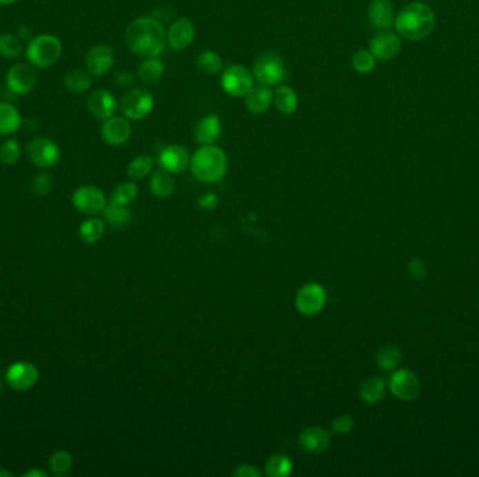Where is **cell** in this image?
Returning <instances> with one entry per match:
<instances>
[{
  "instance_id": "25",
  "label": "cell",
  "mask_w": 479,
  "mask_h": 477,
  "mask_svg": "<svg viewBox=\"0 0 479 477\" xmlns=\"http://www.w3.org/2000/svg\"><path fill=\"white\" fill-rule=\"evenodd\" d=\"M273 103L280 114L292 115L299 107V97L292 87L282 85L273 95Z\"/></svg>"
},
{
  "instance_id": "1",
  "label": "cell",
  "mask_w": 479,
  "mask_h": 477,
  "mask_svg": "<svg viewBox=\"0 0 479 477\" xmlns=\"http://www.w3.org/2000/svg\"><path fill=\"white\" fill-rule=\"evenodd\" d=\"M129 50L143 58H157L166 48L167 32L162 23L153 17H139L125 31Z\"/></svg>"
},
{
  "instance_id": "18",
  "label": "cell",
  "mask_w": 479,
  "mask_h": 477,
  "mask_svg": "<svg viewBox=\"0 0 479 477\" xmlns=\"http://www.w3.org/2000/svg\"><path fill=\"white\" fill-rule=\"evenodd\" d=\"M367 14L371 26L381 31L390 30L395 21V9L391 0H371Z\"/></svg>"
},
{
  "instance_id": "3",
  "label": "cell",
  "mask_w": 479,
  "mask_h": 477,
  "mask_svg": "<svg viewBox=\"0 0 479 477\" xmlns=\"http://www.w3.org/2000/svg\"><path fill=\"white\" fill-rule=\"evenodd\" d=\"M193 175L206 183L220 182L227 172V157L224 152L213 145L202 146L189 161Z\"/></svg>"
},
{
  "instance_id": "46",
  "label": "cell",
  "mask_w": 479,
  "mask_h": 477,
  "mask_svg": "<svg viewBox=\"0 0 479 477\" xmlns=\"http://www.w3.org/2000/svg\"><path fill=\"white\" fill-rule=\"evenodd\" d=\"M216 203H217V198L213 194H208L199 199V206H202L204 209H208V210L213 209L216 206Z\"/></svg>"
},
{
  "instance_id": "14",
  "label": "cell",
  "mask_w": 479,
  "mask_h": 477,
  "mask_svg": "<svg viewBox=\"0 0 479 477\" xmlns=\"http://www.w3.org/2000/svg\"><path fill=\"white\" fill-rule=\"evenodd\" d=\"M115 55L111 50V46L106 43L95 45L91 48L86 57V69L91 76L101 77L113 69Z\"/></svg>"
},
{
  "instance_id": "24",
  "label": "cell",
  "mask_w": 479,
  "mask_h": 477,
  "mask_svg": "<svg viewBox=\"0 0 479 477\" xmlns=\"http://www.w3.org/2000/svg\"><path fill=\"white\" fill-rule=\"evenodd\" d=\"M387 392V383L381 376H371L366 379L360 387V398L369 405H375L384 399Z\"/></svg>"
},
{
  "instance_id": "43",
  "label": "cell",
  "mask_w": 479,
  "mask_h": 477,
  "mask_svg": "<svg viewBox=\"0 0 479 477\" xmlns=\"http://www.w3.org/2000/svg\"><path fill=\"white\" fill-rule=\"evenodd\" d=\"M234 477H260L261 471L253 465H242L237 466L233 471Z\"/></svg>"
},
{
  "instance_id": "7",
  "label": "cell",
  "mask_w": 479,
  "mask_h": 477,
  "mask_svg": "<svg viewBox=\"0 0 479 477\" xmlns=\"http://www.w3.org/2000/svg\"><path fill=\"white\" fill-rule=\"evenodd\" d=\"M253 76L262 85H277L286 77L284 63L277 55L265 54L257 59Z\"/></svg>"
},
{
  "instance_id": "40",
  "label": "cell",
  "mask_w": 479,
  "mask_h": 477,
  "mask_svg": "<svg viewBox=\"0 0 479 477\" xmlns=\"http://www.w3.org/2000/svg\"><path fill=\"white\" fill-rule=\"evenodd\" d=\"M73 465V458L68 451H57L50 458V469L55 474H66Z\"/></svg>"
},
{
  "instance_id": "49",
  "label": "cell",
  "mask_w": 479,
  "mask_h": 477,
  "mask_svg": "<svg viewBox=\"0 0 479 477\" xmlns=\"http://www.w3.org/2000/svg\"><path fill=\"white\" fill-rule=\"evenodd\" d=\"M13 473L10 470H6V469H0V477H12Z\"/></svg>"
},
{
  "instance_id": "42",
  "label": "cell",
  "mask_w": 479,
  "mask_h": 477,
  "mask_svg": "<svg viewBox=\"0 0 479 477\" xmlns=\"http://www.w3.org/2000/svg\"><path fill=\"white\" fill-rule=\"evenodd\" d=\"M353 424H355L353 417L349 414H344V416H340L332 421L331 430L333 434H337V436H345L352 430Z\"/></svg>"
},
{
  "instance_id": "32",
  "label": "cell",
  "mask_w": 479,
  "mask_h": 477,
  "mask_svg": "<svg viewBox=\"0 0 479 477\" xmlns=\"http://www.w3.org/2000/svg\"><path fill=\"white\" fill-rule=\"evenodd\" d=\"M65 85L73 94L86 92L91 87V74L83 69H73L65 76Z\"/></svg>"
},
{
  "instance_id": "2",
  "label": "cell",
  "mask_w": 479,
  "mask_h": 477,
  "mask_svg": "<svg viewBox=\"0 0 479 477\" xmlns=\"http://www.w3.org/2000/svg\"><path fill=\"white\" fill-rule=\"evenodd\" d=\"M394 26L400 37L418 42L435 31L436 14L429 5L423 2H412L395 14Z\"/></svg>"
},
{
  "instance_id": "26",
  "label": "cell",
  "mask_w": 479,
  "mask_h": 477,
  "mask_svg": "<svg viewBox=\"0 0 479 477\" xmlns=\"http://www.w3.org/2000/svg\"><path fill=\"white\" fill-rule=\"evenodd\" d=\"M21 126V116L19 110L8 103H0V134L10 136Z\"/></svg>"
},
{
  "instance_id": "10",
  "label": "cell",
  "mask_w": 479,
  "mask_h": 477,
  "mask_svg": "<svg viewBox=\"0 0 479 477\" xmlns=\"http://www.w3.org/2000/svg\"><path fill=\"white\" fill-rule=\"evenodd\" d=\"M402 50L401 37L391 31H382L370 39L369 51L380 62L394 61Z\"/></svg>"
},
{
  "instance_id": "51",
  "label": "cell",
  "mask_w": 479,
  "mask_h": 477,
  "mask_svg": "<svg viewBox=\"0 0 479 477\" xmlns=\"http://www.w3.org/2000/svg\"><path fill=\"white\" fill-rule=\"evenodd\" d=\"M2 389H3V384L0 383V394H2Z\"/></svg>"
},
{
  "instance_id": "21",
  "label": "cell",
  "mask_w": 479,
  "mask_h": 477,
  "mask_svg": "<svg viewBox=\"0 0 479 477\" xmlns=\"http://www.w3.org/2000/svg\"><path fill=\"white\" fill-rule=\"evenodd\" d=\"M299 443L306 452L321 454L328 449L331 444V437L321 427H309L300 433Z\"/></svg>"
},
{
  "instance_id": "47",
  "label": "cell",
  "mask_w": 479,
  "mask_h": 477,
  "mask_svg": "<svg viewBox=\"0 0 479 477\" xmlns=\"http://www.w3.org/2000/svg\"><path fill=\"white\" fill-rule=\"evenodd\" d=\"M24 477H48V473L42 469H31L24 473Z\"/></svg>"
},
{
  "instance_id": "5",
  "label": "cell",
  "mask_w": 479,
  "mask_h": 477,
  "mask_svg": "<svg viewBox=\"0 0 479 477\" xmlns=\"http://www.w3.org/2000/svg\"><path fill=\"white\" fill-rule=\"evenodd\" d=\"M155 107V97L150 91L143 87H136L126 91L119 101L122 114L132 121L146 118Z\"/></svg>"
},
{
  "instance_id": "9",
  "label": "cell",
  "mask_w": 479,
  "mask_h": 477,
  "mask_svg": "<svg viewBox=\"0 0 479 477\" xmlns=\"http://www.w3.org/2000/svg\"><path fill=\"white\" fill-rule=\"evenodd\" d=\"M296 308L306 316L320 314L326 304V292L318 283H309L297 292L295 300Z\"/></svg>"
},
{
  "instance_id": "22",
  "label": "cell",
  "mask_w": 479,
  "mask_h": 477,
  "mask_svg": "<svg viewBox=\"0 0 479 477\" xmlns=\"http://www.w3.org/2000/svg\"><path fill=\"white\" fill-rule=\"evenodd\" d=\"M273 92L268 85H260L254 87L247 95H246V108L248 112L254 115H261L266 112L272 104Z\"/></svg>"
},
{
  "instance_id": "8",
  "label": "cell",
  "mask_w": 479,
  "mask_h": 477,
  "mask_svg": "<svg viewBox=\"0 0 479 477\" xmlns=\"http://www.w3.org/2000/svg\"><path fill=\"white\" fill-rule=\"evenodd\" d=\"M27 156L37 167L51 168L61 160V150L54 140L37 137L28 143Z\"/></svg>"
},
{
  "instance_id": "35",
  "label": "cell",
  "mask_w": 479,
  "mask_h": 477,
  "mask_svg": "<svg viewBox=\"0 0 479 477\" xmlns=\"http://www.w3.org/2000/svg\"><path fill=\"white\" fill-rule=\"evenodd\" d=\"M153 165H155V161L150 156L135 157L128 165V170H126L128 176L133 181L143 179L146 175L150 174V171L153 170Z\"/></svg>"
},
{
  "instance_id": "29",
  "label": "cell",
  "mask_w": 479,
  "mask_h": 477,
  "mask_svg": "<svg viewBox=\"0 0 479 477\" xmlns=\"http://www.w3.org/2000/svg\"><path fill=\"white\" fill-rule=\"evenodd\" d=\"M137 76L141 83L156 84L164 76V65L156 58H148L137 69Z\"/></svg>"
},
{
  "instance_id": "39",
  "label": "cell",
  "mask_w": 479,
  "mask_h": 477,
  "mask_svg": "<svg viewBox=\"0 0 479 477\" xmlns=\"http://www.w3.org/2000/svg\"><path fill=\"white\" fill-rule=\"evenodd\" d=\"M20 156L21 148L16 139H9L0 146V161L6 165L16 164L20 160Z\"/></svg>"
},
{
  "instance_id": "38",
  "label": "cell",
  "mask_w": 479,
  "mask_h": 477,
  "mask_svg": "<svg viewBox=\"0 0 479 477\" xmlns=\"http://www.w3.org/2000/svg\"><path fill=\"white\" fill-rule=\"evenodd\" d=\"M375 63H377V59L371 55L370 51H366V50H360L355 52L352 58V66L360 74L371 73L375 69Z\"/></svg>"
},
{
  "instance_id": "31",
  "label": "cell",
  "mask_w": 479,
  "mask_h": 477,
  "mask_svg": "<svg viewBox=\"0 0 479 477\" xmlns=\"http://www.w3.org/2000/svg\"><path fill=\"white\" fill-rule=\"evenodd\" d=\"M106 232V223L100 219H88L81 223L79 228V235L81 241L86 244L99 243Z\"/></svg>"
},
{
  "instance_id": "36",
  "label": "cell",
  "mask_w": 479,
  "mask_h": 477,
  "mask_svg": "<svg viewBox=\"0 0 479 477\" xmlns=\"http://www.w3.org/2000/svg\"><path fill=\"white\" fill-rule=\"evenodd\" d=\"M265 473L269 477H286L292 473V462L284 455H273L265 465Z\"/></svg>"
},
{
  "instance_id": "6",
  "label": "cell",
  "mask_w": 479,
  "mask_h": 477,
  "mask_svg": "<svg viewBox=\"0 0 479 477\" xmlns=\"http://www.w3.org/2000/svg\"><path fill=\"white\" fill-rule=\"evenodd\" d=\"M222 87L231 97H246L254 88V76L242 65H231L222 73Z\"/></svg>"
},
{
  "instance_id": "37",
  "label": "cell",
  "mask_w": 479,
  "mask_h": 477,
  "mask_svg": "<svg viewBox=\"0 0 479 477\" xmlns=\"http://www.w3.org/2000/svg\"><path fill=\"white\" fill-rule=\"evenodd\" d=\"M137 195H139V189L133 182H124L113 190L111 202L128 206L137 198Z\"/></svg>"
},
{
  "instance_id": "4",
  "label": "cell",
  "mask_w": 479,
  "mask_h": 477,
  "mask_svg": "<svg viewBox=\"0 0 479 477\" xmlns=\"http://www.w3.org/2000/svg\"><path fill=\"white\" fill-rule=\"evenodd\" d=\"M27 59L35 68H50L62 55V42L58 37L42 34L32 38L27 46Z\"/></svg>"
},
{
  "instance_id": "44",
  "label": "cell",
  "mask_w": 479,
  "mask_h": 477,
  "mask_svg": "<svg viewBox=\"0 0 479 477\" xmlns=\"http://www.w3.org/2000/svg\"><path fill=\"white\" fill-rule=\"evenodd\" d=\"M113 81L115 85L118 87H128V85H132L135 79H133V74L130 72H126V70H118L114 76H113Z\"/></svg>"
},
{
  "instance_id": "28",
  "label": "cell",
  "mask_w": 479,
  "mask_h": 477,
  "mask_svg": "<svg viewBox=\"0 0 479 477\" xmlns=\"http://www.w3.org/2000/svg\"><path fill=\"white\" fill-rule=\"evenodd\" d=\"M175 183L171 178V174L164 171V170H159L156 172H153L152 178H150V189L155 196L160 198V199H167L173 195L174 192Z\"/></svg>"
},
{
  "instance_id": "45",
  "label": "cell",
  "mask_w": 479,
  "mask_h": 477,
  "mask_svg": "<svg viewBox=\"0 0 479 477\" xmlns=\"http://www.w3.org/2000/svg\"><path fill=\"white\" fill-rule=\"evenodd\" d=\"M408 269L415 278H423L426 276V266L420 259H412L408 263Z\"/></svg>"
},
{
  "instance_id": "11",
  "label": "cell",
  "mask_w": 479,
  "mask_h": 477,
  "mask_svg": "<svg viewBox=\"0 0 479 477\" xmlns=\"http://www.w3.org/2000/svg\"><path fill=\"white\" fill-rule=\"evenodd\" d=\"M72 203L75 209L83 214H99L106 209L107 199L101 189L87 185L75 190Z\"/></svg>"
},
{
  "instance_id": "41",
  "label": "cell",
  "mask_w": 479,
  "mask_h": 477,
  "mask_svg": "<svg viewBox=\"0 0 479 477\" xmlns=\"http://www.w3.org/2000/svg\"><path fill=\"white\" fill-rule=\"evenodd\" d=\"M52 186H54V178L50 172L38 174L31 183L32 192L37 196H46L52 190Z\"/></svg>"
},
{
  "instance_id": "12",
  "label": "cell",
  "mask_w": 479,
  "mask_h": 477,
  "mask_svg": "<svg viewBox=\"0 0 479 477\" xmlns=\"http://www.w3.org/2000/svg\"><path fill=\"white\" fill-rule=\"evenodd\" d=\"M389 388L395 398L407 402L413 400L420 389L419 378L408 368L395 369L389 380Z\"/></svg>"
},
{
  "instance_id": "48",
  "label": "cell",
  "mask_w": 479,
  "mask_h": 477,
  "mask_svg": "<svg viewBox=\"0 0 479 477\" xmlns=\"http://www.w3.org/2000/svg\"><path fill=\"white\" fill-rule=\"evenodd\" d=\"M19 32L23 34V39H28V38H30V31H28V28L21 27V28H19Z\"/></svg>"
},
{
  "instance_id": "17",
  "label": "cell",
  "mask_w": 479,
  "mask_h": 477,
  "mask_svg": "<svg viewBox=\"0 0 479 477\" xmlns=\"http://www.w3.org/2000/svg\"><path fill=\"white\" fill-rule=\"evenodd\" d=\"M132 133L130 123L121 116H113L107 119L101 128V137L108 146L118 148L125 145Z\"/></svg>"
},
{
  "instance_id": "19",
  "label": "cell",
  "mask_w": 479,
  "mask_h": 477,
  "mask_svg": "<svg viewBox=\"0 0 479 477\" xmlns=\"http://www.w3.org/2000/svg\"><path fill=\"white\" fill-rule=\"evenodd\" d=\"M195 38V27L189 19L177 20L167 32V43L174 51H182L193 43Z\"/></svg>"
},
{
  "instance_id": "34",
  "label": "cell",
  "mask_w": 479,
  "mask_h": 477,
  "mask_svg": "<svg viewBox=\"0 0 479 477\" xmlns=\"http://www.w3.org/2000/svg\"><path fill=\"white\" fill-rule=\"evenodd\" d=\"M23 52V42L14 34L5 32L0 35V57L17 59Z\"/></svg>"
},
{
  "instance_id": "15",
  "label": "cell",
  "mask_w": 479,
  "mask_h": 477,
  "mask_svg": "<svg viewBox=\"0 0 479 477\" xmlns=\"http://www.w3.org/2000/svg\"><path fill=\"white\" fill-rule=\"evenodd\" d=\"M37 83V73L26 63L14 65L6 74L8 88L14 94H28Z\"/></svg>"
},
{
  "instance_id": "27",
  "label": "cell",
  "mask_w": 479,
  "mask_h": 477,
  "mask_svg": "<svg viewBox=\"0 0 479 477\" xmlns=\"http://www.w3.org/2000/svg\"><path fill=\"white\" fill-rule=\"evenodd\" d=\"M103 214H104V220L114 228H124L132 220V213L128 209V206L119 205L115 202L107 203L106 209L103 210Z\"/></svg>"
},
{
  "instance_id": "20",
  "label": "cell",
  "mask_w": 479,
  "mask_h": 477,
  "mask_svg": "<svg viewBox=\"0 0 479 477\" xmlns=\"http://www.w3.org/2000/svg\"><path fill=\"white\" fill-rule=\"evenodd\" d=\"M189 161L190 159L188 152L178 145L167 146L159 154V165L162 167V170L170 174H179L185 171L189 165Z\"/></svg>"
},
{
  "instance_id": "13",
  "label": "cell",
  "mask_w": 479,
  "mask_h": 477,
  "mask_svg": "<svg viewBox=\"0 0 479 477\" xmlns=\"http://www.w3.org/2000/svg\"><path fill=\"white\" fill-rule=\"evenodd\" d=\"M38 376V368L28 361L13 363L6 372L8 384L10 385V388L19 392L31 389L37 384Z\"/></svg>"
},
{
  "instance_id": "23",
  "label": "cell",
  "mask_w": 479,
  "mask_h": 477,
  "mask_svg": "<svg viewBox=\"0 0 479 477\" xmlns=\"http://www.w3.org/2000/svg\"><path fill=\"white\" fill-rule=\"evenodd\" d=\"M222 122L217 115H209L204 118L195 129V139L202 146L213 145L222 136Z\"/></svg>"
},
{
  "instance_id": "30",
  "label": "cell",
  "mask_w": 479,
  "mask_h": 477,
  "mask_svg": "<svg viewBox=\"0 0 479 477\" xmlns=\"http://www.w3.org/2000/svg\"><path fill=\"white\" fill-rule=\"evenodd\" d=\"M375 361H377V365L381 368V369H384V371H395L401 361H402V353L401 350L394 346V345H387V346H382L378 352H377V356H375Z\"/></svg>"
},
{
  "instance_id": "16",
  "label": "cell",
  "mask_w": 479,
  "mask_h": 477,
  "mask_svg": "<svg viewBox=\"0 0 479 477\" xmlns=\"http://www.w3.org/2000/svg\"><path fill=\"white\" fill-rule=\"evenodd\" d=\"M117 105H118L117 99L110 91L104 88L92 91L87 99V108L90 114L103 121H107L114 116L117 111Z\"/></svg>"
},
{
  "instance_id": "50",
  "label": "cell",
  "mask_w": 479,
  "mask_h": 477,
  "mask_svg": "<svg viewBox=\"0 0 479 477\" xmlns=\"http://www.w3.org/2000/svg\"><path fill=\"white\" fill-rule=\"evenodd\" d=\"M17 0H0V5H5V6H10L13 3H16Z\"/></svg>"
},
{
  "instance_id": "33",
  "label": "cell",
  "mask_w": 479,
  "mask_h": 477,
  "mask_svg": "<svg viewBox=\"0 0 479 477\" xmlns=\"http://www.w3.org/2000/svg\"><path fill=\"white\" fill-rule=\"evenodd\" d=\"M197 68L205 74L215 76L223 70V61L219 54L213 51H204L197 58Z\"/></svg>"
}]
</instances>
